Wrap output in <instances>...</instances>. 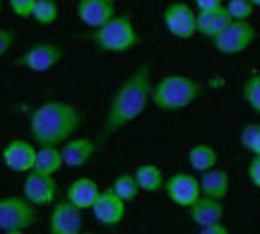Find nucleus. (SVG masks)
Instances as JSON below:
<instances>
[{
    "instance_id": "nucleus-18",
    "label": "nucleus",
    "mask_w": 260,
    "mask_h": 234,
    "mask_svg": "<svg viewBox=\"0 0 260 234\" xmlns=\"http://www.w3.org/2000/svg\"><path fill=\"white\" fill-rule=\"evenodd\" d=\"M190 213V222L198 227H210V225H217L224 220V203L222 200H214V198H207L203 196L195 206L188 208Z\"/></svg>"
},
{
    "instance_id": "nucleus-5",
    "label": "nucleus",
    "mask_w": 260,
    "mask_h": 234,
    "mask_svg": "<svg viewBox=\"0 0 260 234\" xmlns=\"http://www.w3.org/2000/svg\"><path fill=\"white\" fill-rule=\"evenodd\" d=\"M37 208L29 203L24 196H5L0 198V232L10 229H24L37 225Z\"/></svg>"
},
{
    "instance_id": "nucleus-9",
    "label": "nucleus",
    "mask_w": 260,
    "mask_h": 234,
    "mask_svg": "<svg viewBox=\"0 0 260 234\" xmlns=\"http://www.w3.org/2000/svg\"><path fill=\"white\" fill-rule=\"evenodd\" d=\"M60 61H63V48L51 41H41L15 58V66L31 70V73H46L51 68H56Z\"/></svg>"
},
{
    "instance_id": "nucleus-20",
    "label": "nucleus",
    "mask_w": 260,
    "mask_h": 234,
    "mask_svg": "<svg viewBox=\"0 0 260 234\" xmlns=\"http://www.w3.org/2000/svg\"><path fill=\"white\" fill-rule=\"evenodd\" d=\"M217 162H219V155H217V150H214L212 145H207V142L193 145V148L188 150V164H190V169L198 171V174H205V171L214 169Z\"/></svg>"
},
{
    "instance_id": "nucleus-21",
    "label": "nucleus",
    "mask_w": 260,
    "mask_h": 234,
    "mask_svg": "<svg viewBox=\"0 0 260 234\" xmlns=\"http://www.w3.org/2000/svg\"><path fill=\"white\" fill-rule=\"evenodd\" d=\"M135 181H138L140 191H147V193H157L164 188L167 179H164V171L157 167V164H140L135 171Z\"/></svg>"
},
{
    "instance_id": "nucleus-34",
    "label": "nucleus",
    "mask_w": 260,
    "mask_h": 234,
    "mask_svg": "<svg viewBox=\"0 0 260 234\" xmlns=\"http://www.w3.org/2000/svg\"><path fill=\"white\" fill-rule=\"evenodd\" d=\"M251 5L253 8H260V0H251Z\"/></svg>"
},
{
    "instance_id": "nucleus-19",
    "label": "nucleus",
    "mask_w": 260,
    "mask_h": 234,
    "mask_svg": "<svg viewBox=\"0 0 260 234\" xmlns=\"http://www.w3.org/2000/svg\"><path fill=\"white\" fill-rule=\"evenodd\" d=\"M229 186H232V179H229V171L226 169H210L200 177V188H203V196L214 198V200H224L226 193H229Z\"/></svg>"
},
{
    "instance_id": "nucleus-10",
    "label": "nucleus",
    "mask_w": 260,
    "mask_h": 234,
    "mask_svg": "<svg viewBox=\"0 0 260 234\" xmlns=\"http://www.w3.org/2000/svg\"><path fill=\"white\" fill-rule=\"evenodd\" d=\"M82 232V210L68 200H56L48 215V234H80Z\"/></svg>"
},
{
    "instance_id": "nucleus-25",
    "label": "nucleus",
    "mask_w": 260,
    "mask_h": 234,
    "mask_svg": "<svg viewBox=\"0 0 260 234\" xmlns=\"http://www.w3.org/2000/svg\"><path fill=\"white\" fill-rule=\"evenodd\" d=\"M58 15H60V8H58L56 0H37L34 12H31V17L37 19L39 24H53Z\"/></svg>"
},
{
    "instance_id": "nucleus-16",
    "label": "nucleus",
    "mask_w": 260,
    "mask_h": 234,
    "mask_svg": "<svg viewBox=\"0 0 260 234\" xmlns=\"http://www.w3.org/2000/svg\"><path fill=\"white\" fill-rule=\"evenodd\" d=\"M96 152V142L89 138H70L68 142H63L60 155H63V167H82Z\"/></svg>"
},
{
    "instance_id": "nucleus-24",
    "label": "nucleus",
    "mask_w": 260,
    "mask_h": 234,
    "mask_svg": "<svg viewBox=\"0 0 260 234\" xmlns=\"http://www.w3.org/2000/svg\"><path fill=\"white\" fill-rule=\"evenodd\" d=\"M241 97H243V102L248 104V109H253V111L260 116V73H253V75L243 82Z\"/></svg>"
},
{
    "instance_id": "nucleus-37",
    "label": "nucleus",
    "mask_w": 260,
    "mask_h": 234,
    "mask_svg": "<svg viewBox=\"0 0 260 234\" xmlns=\"http://www.w3.org/2000/svg\"><path fill=\"white\" fill-rule=\"evenodd\" d=\"M109 3H116V0H109Z\"/></svg>"
},
{
    "instance_id": "nucleus-27",
    "label": "nucleus",
    "mask_w": 260,
    "mask_h": 234,
    "mask_svg": "<svg viewBox=\"0 0 260 234\" xmlns=\"http://www.w3.org/2000/svg\"><path fill=\"white\" fill-rule=\"evenodd\" d=\"M224 8H226V12L232 15L234 22H248L253 15V10H255L251 5V0H226Z\"/></svg>"
},
{
    "instance_id": "nucleus-31",
    "label": "nucleus",
    "mask_w": 260,
    "mask_h": 234,
    "mask_svg": "<svg viewBox=\"0 0 260 234\" xmlns=\"http://www.w3.org/2000/svg\"><path fill=\"white\" fill-rule=\"evenodd\" d=\"M200 234H232V232H229L226 225L217 222V225H210V227H200Z\"/></svg>"
},
{
    "instance_id": "nucleus-28",
    "label": "nucleus",
    "mask_w": 260,
    "mask_h": 234,
    "mask_svg": "<svg viewBox=\"0 0 260 234\" xmlns=\"http://www.w3.org/2000/svg\"><path fill=\"white\" fill-rule=\"evenodd\" d=\"M34 5H37V0H10V10L17 15V17H31V12H34Z\"/></svg>"
},
{
    "instance_id": "nucleus-33",
    "label": "nucleus",
    "mask_w": 260,
    "mask_h": 234,
    "mask_svg": "<svg viewBox=\"0 0 260 234\" xmlns=\"http://www.w3.org/2000/svg\"><path fill=\"white\" fill-rule=\"evenodd\" d=\"M3 234H24V229H10V232H3Z\"/></svg>"
},
{
    "instance_id": "nucleus-14",
    "label": "nucleus",
    "mask_w": 260,
    "mask_h": 234,
    "mask_svg": "<svg viewBox=\"0 0 260 234\" xmlns=\"http://www.w3.org/2000/svg\"><path fill=\"white\" fill-rule=\"evenodd\" d=\"M77 17L89 29H99L111 17H116V3H109V0H80L77 3Z\"/></svg>"
},
{
    "instance_id": "nucleus-29",
    "label": "nucleus",
    "mask_w": 260,
    "mask_h": 234,
    "mask_svg": "<svg viewBox=\"0 0 260 234\" xmlns=\"http://www.w3.org/2000/svg\"><path fill=\"white\" fill-rule=\"evenodd\" d=\"M17 44V34L12 32V29H5V27H0V58L8 53L10 48Z\"/></svg>"
},
{
    "instance_id": "nucleus-22",
    "label": "nucleus",
    "mask_w": 260,
    "mask_h": 234,
    "mask_svg": "<svg viewBox=\"0 0 260 234\" xmlns=\"http://www.w3.org/2000/svg\"><path fill=\"white\" fill-rule=\"evenodd\" d=\"M60 167H63V155L58 148H39L31 171L41 174V177H53Z\"/></svg>"
},
{
    "instance_id": "nucleus-23",
    "label": "nucleus",
    "mask_w": 260,
    "mask_h": 234,
    "mask_svg": "<svg viewBox=\"0 0 260 234\" xmlns=\"http://www.w3.org/2000/svg\"><path fill=\"white\" fill-rule=\"evenodd\" d=\"M113 191H116V196L125 200V203H133L140 193V186L138 181H135V174H118L116 181H113Z\"/></svg>"
},
{
    "instance_id": "nucleus-11",
    "label": "nucleus",
    "mask_w": 260,
    "mask_h": 234,
    "mask_svg": "<svg viewBox=\"0 0 260 234\" xmlns=\"http://www.w3.org/2000/svg\"><path fill=\"white\" fill-rule=\"evenodd\" d=\"M22 196L27 198L34 208H44V206H53L58 198V184L53 177H41L29 171L24 184H22Z\"/></svg>"
},
{
    "instance_id": "nucleus-30",
    "label": "nucleus",
    "mask_w": 260,
    "mask_h": 234,
    "mask_svg": "<svg viewBox=\"0 0 260 234\" xmlns=\"http://www.w3.org/2000/svg\"><path fill=\"white\" fill-rule=\"evenodd\" d=\"M246 177L255 188H260V157H251L248 167H246Z\"/></svg>"
},
{
    "instance_id": "nucleus-15",
    "label": "nucleus",
    "mask_w": 260,
    "mask_h": 234,
    "mask_svg": "<svg viewBox=\"0 0 260 234\" xmlns=\"http://www.w3.org/2000/svg\"><path fill=\"white\" fill-rule=\"evenodd\" d=\"M99 193H102V188H99V184H96L94 179L80 177L68 186V191H65V200L73 203L75 208H80V210H92V206L96 203Z\"/></svg>"
},
{
    "instance_id": "nucleus-38",
    "label": "nucleus",
    "mask_w": 260,
    "mask_h": 234,
    "mask_svg": "<svg viewBox=\"0 0 260 234\" xmlns=\"http://www.w3.org/2000/svg\"><path fill=\"white\" fill-rule=\"evenodd\" d=\"M77 3H80V0H77Z\"/></svg>"
},
{
    "instance_id": "nucleus-26",
    "label": "nucleus",
    "mask_w": 260,
    "mask_h": 234,
    "mask_svg": "<svg viewBox=\"0 0 260 234\" xmlns=\"http://www.w3.org/2000/svg\"><path fill=\"white\" fill-rule=\"evenodd\" d=\"M241 145L253 157H260V123H248L241 128Z\"/></svg>"
},
{
    "instance_id": "nucleus-6",
    "label": "nucleus",
    "mask_w": 260,
    "mask_h": 234,
    "mask_svg": "<svg viewBox=\"0 0 260 234\" xmlns=\"http://www.w3.org/2000/svg\"><path fill=\"white\" fill-rule=\"evenodd\" d=\"M255 37H258V32H255L251 22H232L224 32H219L212 39V46L222 56H236V53H243L251 46Z\"/></svg>"
},
{
    "instance_id": "nucleus-12",
    "label": "nucleus",
    "mask_w": 260,
    "mask_h": 234,
    "mask_svg": "<svg viewBox=\"0 0 260 234\" xmlns=\"http://www.w3.org/2000/svg\"><path fill=\"white\" fill-rule=\"evenodd\" d=\"M125 200L116 196V191L111 186L104 188L99 198H96V203L92 206V213H94V220L96 222H102L106 227H116L123 222V217H125Z\"/></svg>"
},
{
    "instance_id": "nucleus-13",
    "label": "nucleus",
    "mask_w": 260,
    "mask_h": 234,
    "mask_svg": "<svg viewBox=\"0 0 260 234\" xmlns=\"http://www.w3.org/2000/svg\"><path fill=\"white\" fill-rule=\"evenodd\" d=\"M34 159H37V150L34 145L27 140H10L3 148V164L10 171H17V174H29L34 169Z\"/></svg>"
},
{
    "instance_id": "nucleus-2",
    "label": "nucleus",
    "mask_w": 260,
    "mask_h": 234,
    "mask_svg": "<svg viewBox=\"0 0 260 234\" xmlns=\"http://www.w3.org/2000/svg\"><path fill=\"white\" fill-rule=\"evenodd\" d=\"M82 126V111L68 102L51 99L29 113V133L39 148H58Z\"/></svg>"
},
{
    "instance_id": "nucleus-4",
    "label": "nucleus",
    "mask_w": 260,
    "mask_h": 234,
    "mask_svg": "<svg viewBox=\"0 0 260 234\" xmlns=\"http://www.w3.org/2000/svg\"><path fill=\"white\" fill-rule=\"evenodd\" d=\"M94 46L99 51H106V53H125L130 48H135L140 44V34L130 15H116L111 17L104 27L94 29L92 37Z\"/></svg>"
},
{
    "instance_id": "nucleus-3",
    "label": "nucleus",
    "mask_w": 260,
    "mask_h": 234,
    "mask_svg": "<svg viewBox=\"0 0 260 234\" xmlns=\"http://www.w3.org/2000/svg\"><path fill=\"white\" fill-rule=\"evenodd\" d=\"M203 94V82L190 75H164L152 84V104L159 111H183Z\"/></svg>"
},
{
    "instance_id": "nucleus-8",
    "label": "nucleus",
    "mask_w": 260,
    "mask_h": 234,
    "mask_svg": "<svg viewBox=\"0 0 260 234\" xmlns=\"http://www.w3.org/2000/svg\"><path fill=\"white\" fill-rule=\"evenodd\" d=\"M169 200L178 208H190L203 198V188H200V179L188 174V171H174L164 184Z\"/></svg>"
},
{
    "instance_id": "nucleus-32",
    "label": "nucleus",
    "mask_w": 260,
    "mask_h": 234,
    "mask_svg": "<svg viewBox=\"0 0 260 234\" xmlns=\"http://www.w3.org/2000/svg\"><path fill=\"white\" fill-rule=\"evenodd\" d=\"M198 10H212V8H222L224 0H193Z\"/></svg>"
},
{
    "instance_id": "nucleus-7",
    "label": "nucleus",
    "mask_w": 260,
    "mask_h": 234,
    "mask_svg": "<svg viewBox=\"0 0 260 234\" xmlns=\"http://www.w3.org/2000/svg\"><path fill=\"white\" fill-rule=\"evenodd\" d=\"M161 19H164V27L171 37L190 39L198 34V12L188 3H181V0L169 3L161 12Z\"/></svg>"
},
{
    "instance_id": "nucleus-17",
    "label": "nucleus",
    "mask_w": 260,
    "mask_h": 234,
    "mask_svg": "<svg viewBox=\"0 0 260 234\" xmlns=\"http://www.w3.org/2000/svg\"><path fill=\"white\" fill-rule=\"evenodd\" d=\"M234 19L232 15L226 12V8H212V10H198V34H203L212 41L219 32L232 24Z\"/></svg>"
},
{
    "instance_id": "nucleus-36",
    "label": "nucleus",
    "mask_w": 260,
    "mask_h": 234,
    "mask_svg": "<svg viewBox=\"0 0 260 234\" xmlns=\"http://www.w3.org/2000/svg\"><path fill=\"white\" fill-rule=\"evenodd\" d=\"M80 234H92V232H80Z\"/></svg>"
},
{
    "instance_id": "nucleus-1",
    "label": "nucleus",
    "mask_w": 260,
    "mask_h": 234,
    "mask_svg": "<svg viewBox=\"0 0 260 234\" xmlns=\"http://www.w3.org/2000/svg\"><path fill=\"white\" fill-rule=\"evenodd\" d=\"M149 104H152V68L149 63H142L116 87L106 116H104L102 138L123 131L128 123L145 113Z\"/></svg>"
},
{
    "instance_id": "nucleus-35",
    "label": "nucleus",
    "mask_w": 260,
    "mask_h": 234,
    "mask_svg": "<svg viewBox=\"0 0 260 234\" xmlns=\"http://www.w3.org/2000/svg\"><path fill=\"white\" fill-rule=\"evenodd\" d=\"M0 12H3V0H0Z\"/></svg>"
}]
</instances>
